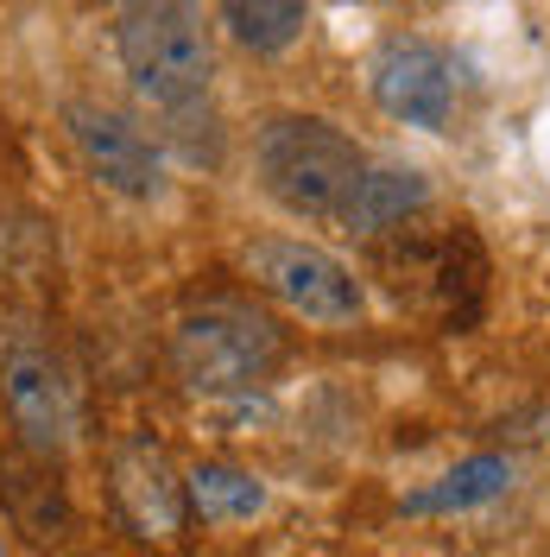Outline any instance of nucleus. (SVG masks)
<instances>
[{"label": "nucleus", "instance_id": "nucleus-1", "mask_svg": "<svg viewBox=\"0 0 550 557\" xmlns=\"http://www.w3.org/2000/svg\"><path fill=\"white\" fill-rule=\"evenodd\" d=\"M114 51L121 70L152 108L203 102L215 76V38L197 0H121L114 13Z\"/></svg>", "mask_w": 550, "mask_h": 557}, {"label": "nucleus", "instance_id": "nucleus-2", "mask_svg": "<svg viewBox=\"0 0 550 557\" xmlns=\"http://www.w3.org/2000/svg\"><path fill=\"white\" fill-rule=\"evenodd\" d=\"M253 165H260V190L285 215H304V222L342 215L354 177L367 172L361 146L323 114H273L253 134Z\"/></svg>", "mask_w": 550, "mask_h": 557}, {"label": "nucleus", "instance_id": "nucleus-3", "mask_svg": "<svg viewBox=\"0 0 550 557\" xmlns=\"http://www.w3.org/2000/svg\"><path fill=\"white\" fill-rule=\"evenodd\" d=\"M172 361L190 393H247L278 368V330L247 305H203L172 330Z\"/></svg>", "mask_w": 550, "mask_h": 557}, {"label": "nucleus", "instance_id": "nucleus-4", "mask_svg": "<svg viewBox=\"0 0 550 557\" xmlns=\"http://www.w3.org/2000/svg\"><path fill=\"white\" fill-rule=\"evenodd\" d=\"M0 399H7L13 431L26 437V450L58 456L70 444L76 393H70V374L58 361V348H51V336L33 317H7L0 323Z\"/></svg>", "mask_w": 550, "mask_h": 557}, {"label": "nucleus", "instance_id": "nucleus-5", "mask_svg": "<svg viewBox=\"0 0 550 557\" xmlns=\"http://www.w3.org/2000/svg\"><path fill=\"white\" fill-rule=\"evenodd\" d=\"M247 267H253V278L273 292L278 305H291L310 323H354V317L367 311L361 278L348 273L336 253H323V247H310V242L266 235V242L247 247Z\"/></svg>", "mask_w": 550, "mask_h": 557}, {"label": "nucleus", "instance_id": "nucleus-6", "mask_svg": "<svg viewBox=\"0 0 550 557\" xmlns=\"http://www.w3.org/2000/svg\"><path fill=\"white\" fill-rule=\"evenodd\" d=\"M64 127H70V146H76L83 172L96 184H108L114 197H127V203L165 197V159H159V146L139 134L127 114H114L102 102H70Z\"/></svg>", "mask_w": 550, "mask_h": 557}, {"label": "nucleus", "instance_id": "nucleus-7", "mask_svg": "<svg viewBox=\"0 0 550 557\" xmlns=\"http://www.w3.org/2000/svg\"><path fill=\"white\" fill-rule=\"evenodd\" d=\"M374 102L405 121V127H443L449 108H455V70L437 45L424 38H392L374 58Z\"/></svg>", "mask_w": 550, "mask_h": 557}, {"label": "nucleus", "instance_id": "nucleus-8", "mask_svg": "<svg viewBox=\"0 0 550 557\" xmlns=\"http://www.w3.org/2000/svg\"><path fill=\"white\" fill-rule=\"evenodd\" d=\"M114 494H121V513L146 539H172L177 525H184V487H177L165 450H152V444H134L114 462Z\"/></svg>", "mask_w": 550, "mask_h": 557}, {"label": "nucleus", "instance_id": "nucleus-9", "mask_svg": "<svg viewBox=\"0 0 550 557\" xmlns=\"http://www.w3.org/2000/svg\"><path fill=\"white\" fill-rule=\"evenodd\" d=\"M424 203H430L424 172H412V165H367V172L354 177V190H348L342 222L354 235H386V228H399L405 215H417Z\"/></svg>", "mask_w": 550, "mask_h": 557}, {"label": "nucleus", "instance_id": "nucleus-10", "mask_svg": "<svg viewBox=\"0 0 550 557\" xmlns=\"http://www.w3.org/2000/svg\"><path fill=\"white\" fill-rule=\"evenodd\" d=\"M304 20H310V0H222V26L241 38L247 51H260V58L298 45Z\"/></svg>", "mask_w": 550, "mask_h": 557}, {"label": "nucleus", "instance_id": "nucleus-11", "mask_svg": "<svg viewBox=\"0 0 550 557\" xmlns=\"http://www.w3.org/2000/svg\"><path fill=\"white\" fill-rule=\"evenodd\" d=\"M507 482H513V462L507 456H468L462 469H449L437 487H417L412 513H449V507H482V500H493V494H507Z\"/></svg>", "mask_w": 550, "mask_h": 557}, {"label": "nucleus", "instance_id": "nucleus-12", "mask_svg": "<svg viewBox=\"0 0 550 557\" xmlns=\"http://www.w3.org/2000/svg\"><path fill=\"white\" fill-rule=\"evenodd\" d=\"M184 500L203 513V520H253L260 507H266V487L260 475H247V469H228V462H203L190 487H184Z\"/></svg>", "mask_w": 550, "mask_h": 557}, {"label": "nucleus", "instance_id": "nucleus-13", "mask_svg": "<svg viewBox=\"0 0 550 557\" xmlns=\"http://www.w3.org/2000/svg\"><path fill=\"white\" fill-rule=\"evenodd\" d=\"M0 557H7V539H0Z\"/></svg>", "mask_w": 550, "mask_h": 557}]
</instances>
